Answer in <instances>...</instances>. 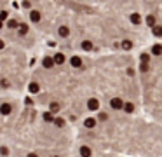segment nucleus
<instances>
[{
    "label": "nucleus",
    "instance_id": "14",
    "mask_svg": "<svg viewBox=\"0 0 162 157\" xmlns=\"http://www.w3.org/2000/svg\"><path fill=\"white\" fill-rule=\"evenodd\" d=\"M30 91H32V93H37V91H38V86H37L35 82H32V86H30Z\"/></svg>",
    "mask_w": 162,
    "mask_h": 157
},
{
    "label": "nucleus",
    "instance_id": "10",
    "mask_svg": "<svg viewBox=\"0 0 162 157\" xmlns=\"http://www.w3.org/2000/svg\"><path fill=\"white\" fill-rule=\"evenodd\" d=\"M72 65L75 66V68H77V66H80V65H82L80 58H79V56H73V58H72Z\"/></svg>",
    "mask_w": 162,
    "mask_h": 157
},
{
    "label": "nucleus",
    "instance_id": "11",
    "mask_svg": "<svg viewBox=\"0 0 162 157\" xmlns=\"http://www.w3.org/2000/svg\"><path fill=\"white\" fill-rule=\"evenodd\" d=\"M52 65H54V61H52L51 58H45V59H44V66H45V68H51Z\"/></svg>",
    "mask_w": 162,
    "mask_h": 157
},
{
    "label": "nucleus",
    "instance_id": "1",
    "mask_svg": "<svg viewBox=\"0 0 162 157\" xmlns=\"http://www.w3.org/2000/svg\"><path fill=\"white\" fill-rule=\"evenodd\" d=\"M122 105H124V101H122L120 98H112V100H110V106H112L113 110H122Z\"/></svg>",
    "mask_w": 162,
    "mask_h": 157
},
{
    "label": "nucleus",
    "instance_id": "13",
    "mask_svg": "<svg viewBox=\"0 0 162 157\" xmlns=\"http://www.w3.org/2000/svg\"><path fill=\"white\" fill-rule=\"evenodd\" d=\"M52 122H54V124H56L58 127H63V124H65V121H63V119H54Z\"/></svg>",
    "mask_w": 162,
    "mask_h": 157
},
{
    "label": "nucleus",
    "instance_id": "3",
    "mask_svg": "<svg viewBox=\"0 0 162 157\" xmlns=\"http://www.w3.org/2000/svg\"><path fill=\"white\" fill-rule=\"evenodd\" d=\"M12 112V105H9V103H2L0 105V114L2 115H9Z\"/></svg>",
    "mask_w": 162,
    "mask_h": 157
},
{
    "label": "nucleus",
    "instance_id": "8",
    "mask_svg": "<svg viewBox=\"0 0 162 157\" xmlns=\"http://www.w3.org/2000/svg\"><path fill=\"white\" fill-rule=\"evenodd\" d=\"M49 112H51V114H58V112H59V105H58V103H51Z\"/></svg>",
    "mask_w": 162,
    "mask_h": 157
},
{
    "label": "nucleus",
    "instance_id": "17",
    "mask_svg": "<svg viewBox=\"0 0 162 157\" xmlns=\"http://www.w3.org/2000/svg\"><path fill=\"white\" fill-rule=\"evenodd\" d=\"M54 157H56V155H54Z\"/></svg>",
    "mask_w": 162,
    "mask_h": 157
},
{
    "label": "nucleus",
    "instance_id": "7",
    "mask_svg": "<svg viewBox=\"0 0 162 157\" xmlns=\"http://www.w3.org/2000/svg\"><path fill=\"white\" fill-rule=\"evenodd\" d=\"M52 61L58 63V65H61V63H65V56H63V54H56V56L52 58Z\"/></svg>",
    "mask_w": 162,
    "mask_h": 157
},
{
    "label": "nucleus",
    "instance_id": "15",
    "mask_svg": "<svg viewBox=\"0 0 162 157\" xmlns=\"http://www.w3.org/2000/svg\"><path fill=\"white\" fill-rule=\"evenodd\" d=\"M106 119H108L106 114H99V121H106Z\"/></svg>",
    "mask_w": 162,
    "mask_h": 157
},
{
    "label": "nucleus",
    "instance_id": "4",
    "mask_svg": "<svg viewBox=\"0 0 162 157\" xmlns=\"http://www.w3.org/2000/svg\"><path fill=\"white\" fill-rule=\"evenodd\" d=\"M80 155H82V157H91V155H92V150H91L87 145H84V147H80Z\"/></svg>",
    "mask_w": 162,
    "mask_h": 157
},
{
    "label": "nucleus",
    "instance_id": "5",
    "mask_svg": "<svg viewBox=\"0 0 162 157\" xmlns=\"http://www.w3.org/2000/svg\"><path fill=\"white\" fill-rule=\"evenodd\" d=\"M84 126H85L87 129H92V127H94V126H96V119H92V117H89V119H85V121H84Z\"/></svg>",
    "mask_w": 162,
    "mask_h": 157
},
{
    "label": "nucleus",
    "instance_id": "16",
    "mask_svg": "<svg viewBox=\"0 0 162 157\" xmlns=\"http://www.w3.org/2000/svg\"><path fill=\"white\" fill-rule=\"evenodd\" d=\"M26 157H38V155H37V154H33V152H32V154H28V155H26Z\"/></svg>",
    "mask_w": 162,
    "mask_h": 157
},
{
    "label": "nucleus",
    "instance_id": "6",
    "mask_svg": "<svg viewBox=\"0 0 162 157\" xmlns=\"http://www.w3.org/2000/svg\"><path fill=\"white\" fill-rule=\"evenodd\" d=\"M122 108H124V112H127V114H132L134 112V105L132 103H126V105H122Z\"/></svg>",
    "mask_w": 162,
    "mask_h": 157
},
{
    "label": "nucleus",
    "instance_id": "9",
    "mask_svg": "<svg viewBox=\"0 0 162 157\" xmlns=\"http://www.w3.org/2000/svg\"><path fill=\"white\" fill-rule=\"evenodd\" d=\"M44 121H45V122H52V121H54V117H52L51 112H45V114H44Z\"/></svg>",
    "mask_w": 162,
    "mask_h": 157
},
{
    "label": "nucleus",
    "instance_id": "2",
    "mask_svg": "<svg viewBox=\"0 0 162 157\" xmlns=\"http://www.w3.org/2000/svg\"><path fill=\"white\" fill-rule=\"evenodd\" d=\"M87 108H89V110H92V112H96V110L99 108V101H98L96 98H91V100L87 101Z\"/></svg>",
    "mask_w": 162,
    "mask_h": 157
},
{
    "label": "nucleus",
    "instance_id": "12",
    "mask_svg": "<svg viewBox=\"0 0 162 157\" xmlns=\"http://www.w3.org/2000/svg\"><path fill=\"white\" fill-rule=\"evenodd\" d=\"M0 155H4V157L9 155V148L7 147H0Z\"/></svg>",
    "mask_w": 162,
    "mask_h": 157
}]
</instances>
